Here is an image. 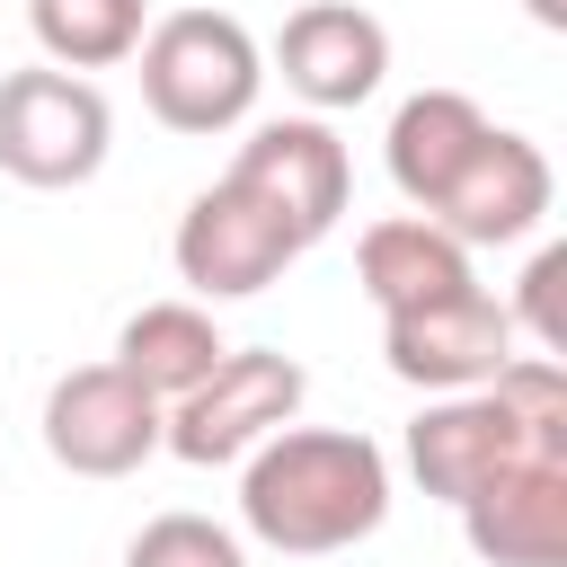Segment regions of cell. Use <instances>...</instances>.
I'll return each instance as SVG.
<instances>
[{"label": "cell", "mask_w": 567, "mask_h": 567, "mask_svg": "<svg viewBox=\"0 0 567 567\" xmlns=\"http://www.w3.org/2000/svg\"><path fill=\"white\" fill-rule=\"evenodd\" d=\"M390 514V461L354 425H275L239 452V523L284 558H328L372 540Z\"/></svg>", "instance_id": "6da1fadb"}, {"label": "cell", "mask_w": 567, "mask_h": 567, "mask_svg": "<svg viewBox=\"0 0 567 567\" xmlns=\"http://www.w3.org/2000/svg\"><path fill=\"white\" fill-rule=\"evenodd\" d=\"M133 53H142V106L168 133H230L266 89L257 35L221 9H168L159 27H142Z\"/></svg>", "instance_id": "7a4b0ae2"}, {"label": "cell", "mask_w": 567, "mask_h": 567, "mask_svg": "<svg viewBox=\"0 0 567 567\" xmlns=\"http://www.w3.org/2000/svg\"><path fill=\"white\" fill-rule=\"evenodd\" d=\"M301 363L292 354H266V346H221V363L186 390V399H168V416H159V443L177 452V461H195V470H221V461H239V452H257L275 425H292L301 416Z\"/></svg>", "instance_id": "3957f363"}, {"label": "cell", "mask_w": 567, "mask_h": 567, "mask_svg": "<svg viewBox=\"0 0 567 567\" xmlns=\"http://www.w3.org/2000/svg\"><path fill=\"white\" fill-rule=\"evenodd\" d=\"M106 142H115V115L106 97L80 80V71H9L0 80V168L18 186H89L106 168Z\"/></svg>", "instance_id": "277c9868"}, {"label": "cell", "mask_w": 567, "mask_h": 567, "mask_svg": "<svg viewBox=\"0 0 567 567\" xmlns=\"http://www.w3.org/2000/svg\"><path fill=\"white\" fill-rule=\"evenodd\" d=\"M168 257H177V275H186L195 301H248V292H266V284L301 257V239H292V221H284L275 204H257L239 177H213V186L177 213Z\"/></svg>", "instance_id": "5b68a950"}, {"label": "cell", "mask_w": 567, "mask_h": 567, "mask_svg": "<svg viewBox=\"0 0 567 567\" xmlns=\"http://www.w3.org/2000/svg\"><path fill=\"white\" fill-rule=\"evenodd\" d=\"M514 337H523L514 310H505L496 292H478V284H461V292H443V301H416V310H390V319H381L390 372H399L408 390H425V399H443V390H487V381L505 372Z\"/></svg>", "instance_id": "8992f818"}, {"label": "cell", "mask_w": 567, "mask_h": 567, "mask_svg": "<svg viewBox=\"0 0 567 567\" xmlns=\"http://www.w3.org/2000/svg\"><path fill=\"white\" fill-rule=\"evenodd\" d=\"M159 399L124 363H80L44 390V452L71 478H133L159 452Z\"/></svg>", "instance_id": "52a82bcc"}, {"label": "cell", "mask_w": 567, "mask_h": 567, "mask_svg": "<svg viewBox=\"0 0 567 567\" xmlns=\"http://www.w3.org/2000/svg\"><path fill=\"white\" fill-rule=\"evenodd\" d=\"M523 452H567L558 434H532L514 408H505V390L487 381V390H443V399H425V416L408 425V470H416V487L425 496H443V505H470L496 470H514Z\"/></svg>", "instance_id": "ba28073f"}, {"label": "cell", "mask_w": 567, "mask_h": 567, "mask_svg": "<svg viewBox=\"0 0 567 567\" xmlns=\"http://www.w3.org/2000/svg\"><path fill=\"white\" fill-rule=\"evenodd\" d=\"M230 177H239L257 204H275V213L292 221V239H301V248L337 230V213H346V186H354V168H346V142H337L319 115H275V124H257V133L239 142Z\"/></svg>", "instance_id": "9c48e42d"}, {"label": "cell", "mask_w": 567, "mask_h": 567, "mask_svg": "<svg viewBox=\"0 0 567 567\" xmlns=\"http://www.w3.org/2000/svg\"><path fill=\"white\" fill-rule=\"evenodd\" d=\"M549 195H558L549 151H540L532 133L487 124V142L470 151V168L443 186V204H434L425 221H434V230H452L461 248H514V239H532V230H540Z\"/></svg>", "instance_id": "30bf717a"}, {"label": "cell", "mask_w": 567, "mask_h": 567, "mask_svg": "<svg viewBox=\"0 0 567 567\" xmlns=\"http://www.w3.org/2000/svg\"><path fill=\"white\" fill-rule=\"evenodd\" d=\"M452 514L487 567H567V452H523Z\"/></svg>", "instance_id": "8fae6325"}, {"label": "cell", "mask_w": 567, "mask_h": 567, "mask_svg": "<svg viewBox=\"0 0 567 567\" xmlns=\"http://www.w3.org/2000/svg\"><path fill=\"white\" fill-rule=\"evenodd\" d=\"M275 62H284V89L310 97L319 115L328 106H363L390 71V27L354 0H301L275 35Z\"/></svg>", "instance_id": "7c38bea8"}, {"label": "cell", "mask_w": 567, "mask_h": 567, "mask_svg": "<svg viewBox=\"0 0 567 567\" xmlns=\"http://www.w3.org/2000/svg\"><path fill=\"white\" fill-rule=\"evenodd\" d=\"M354 284H363V301L390 319V310H416V301H443V292L478 284V275H470V248H461L452 230H434L425 213H390V221H363V239H354Z\"/></svg>", "instance_id": "4fadbf2b"}, {"label": "cell", "mask_w": 567, "mask_h": 567, "mask_svg": "<svg viewBox=\"0 0 567 567\" xmlns=\"http://www.w3.org/2000/svg\"><path fill=\"white\" fill-rule=\"evenodd\" d=\"M487 142V115H478V97H461V89H416L399 115H390V186L416 204V213H434L443 204V186L470 168V151Z\"/></svg>", "instance_id": "5bb4252c"}, {"label": "cell", "mask_w": 567, "mask_h": 567, "mask_svg": "<svg viewBox=\"0 0 567 567\" xmlns=\"http://www.w3.org/2000/svg\"><path fill=\"white\" fill-rule=\"evenodd\" d=\"M115 363L168 408V399H186V390L221 363V328H213L204 301H142V310L124 319V337H115Z\"/></svg>", "instance_id": "9a60e30c"}, {"label": "cell", "mask_w": 567, "mask_h": 567, "mask_svg": "<svg viewBox=\"0 0 567 567\" xmlns=\"http://www.w3.org/2000/svg\"><path fill=\"white\" fill-rule=\"evenodd\" d=\"M27 27L53 71H106L142 44V0H27Z\"/></svg>", "instance_id": "2e32d148"}, {"label": "cell", "mask_w": 567, "mask_h": 567, "mask_svg": "<svg viewBox=\"0 0 567 567\" xmlns=\"http://www.w3.org/2000/svg\"><path fill=\"white\" fill-rule=\"evenodd\" d=\"M124 567H248V549L221 523H204V514H159V523L133 532Z\"/></svg>", "instance_id": "e0dca14e"}, {"label": "cell", "mask_w": 567, "mask_h": 567, "mask_svg": "<svg viewBox=\"0 0 567 567\" xmlns=\"http://www.w3.org/2000/svg\"><path fill=\"white\" fill-rule=\"evenodd\" d=\"M558 292H567V248H540L532 275H523V301H514V328H532L540 354H567V310H558Z\"/></svg>", "instance_id": "ac0fdd59"}, {"label": "cell", "mask_w": 567, "mask_h": 567, "mask_svg": "<svg viewBox=\"0 0 567 567\" xmlns=\"http://www.w3.org/2000/svg\"><path fill=\"white\" fill-rule=\"evenodd\" d=\"M523 9H532V18H540V27H549V35H558V27H567V0H523Z\"/></svg>", "instance_id": "d6986e66"}]
</instances>
